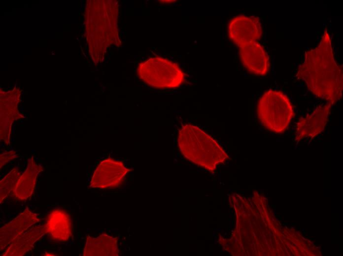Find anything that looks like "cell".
Returning a JSON list of instances; mask_svg holds the SVG:
<instances>
[{
  "label": "cell",
  "instance_id": "7",
  "mask_svg": "<svg viewBox=\"0 0 343 256\" xmlns=\"http://www.w3.org/2000/svg\"><path fill=\"white\" fill-rule=\"evenodd\" d=\"M228 33L230 39L238 46L257 41L262 33L260 21L254 16H236L228 24Z\"/></svg>",
  "mask_w": 343,
  "mask_h": 256
},
{
  "label": "cell",
  "instance_id": "5",
  "mask_svg": "<svg viewBox=\"0 0 343 256\" xmlns=\"http://www.w3.org/2000/svg\"><path fill=\"white\" fill-rule=\"evenodd\" d=\"M130 170L123 162L111 158L102 160L92 174L89 186L105 189L118 186Z\"/></svg>",
  "mask_w": 343,
  "mask_h": 256
},
{
  "label": "cell",
  "instance_id": "8",
  "mask_svg": "<svg viewBox=\"0 0 343 256\" xmlns=\"http://www.w3.org/2000/svg\"><path fill=\"white\" fill-rule=\"evenodd\" d=\"M240 59L244 66L251 72L264 75L268 72L270 63L263 47L257 41H252L238 46Z\"/></svg>",
  "mask_w": 343,
  "mask_h": 256
},
{
  "label": "cell",
  "instance_id": "18",
  "mask_svg": "<svg viewBox=\"0 0 343 256\" xmlns=\"http://www.w3.org/2000/svg\"><path fill=\"white\" fill-rule=\"evenodd\" d=\"M122 242H123V244H125V241H123Z\"/></svg>",
  "mask_w": 343,
  "mask_h": 256
},
{
  "label": "cell",
  "instance_id": "1",
  "mask_svg": "<svg viewBox=\"0 0 343 256\" xmlns=\"http://www.w3.org/2000/svg\"><path fill=\"white\" fill-rule=\"evenodd\" d=\"M343 67L336 61L330 35L325 29L318 45L305 52L296 77L316 97L332 105L342 97Z\"/></svg>",
  "mask_w": 343,
  "mask_h": 256
},
{
  "label": "cell",
  "instance_id": "11",
  "mask_svg": "<svg viewBox=\"0 0 343 256\" xmlns=\"http://www.w3.org/2000/svg\"><path fill=\"white\" fill-rule=\"evenodd\" d=\"M18 93L16 92L14 96H12L11 100H10V91L6 93L9 102L4 104L1 102L0 104V139L6 145L10 143L13 123L23 117L17 108V100H19L20 96Z\"/></svg>",
  "mask_w": 343,
  "mask_h": 256
},
{
  "label": "cell",
  "instance_id": "4",
  "mask_svg": "<svg viewBox=\"0 0 343 256\" xmlns=\"http://www.w3.org/2000/svg\"><path fill=\"white\" fill-rule=\"evenodd\" d=\"M139 78L150 87L159 89L175 88L184 81V74L175 63L160 57H151L138 64Z\"/></svg>",
  "mask_w": 343,
  "mask_h": 256
},
{
  "label": "cell",
  "instance_id": "2",
  "mask_svg": "<svg viewBox=\"0 0 343 256\" xmlns=\"http://www.w3.org/2000/svg\"><path fill=\"white\" fill-rule=\"evenodd\" d=\"M180 151L189 160L213 170L228 156L218 143L199 128L186 124L180 128L178 135Z\"/></svg>",
  "mask_w": 343,
  "mask_h": 256
},
{
  "label": "cell",
  "instance_id": "16",
  "mask_svg": "<svg viewBox=\"0 0 343 256\" xmlns=\"http://www.w3.org/2000/svg\"><path fill=\"white\" fill-rule=\"evenodd\" d=\"M18 155L15 150H9L3 152L0 156V169L11 161L17 159Z\"/></svg>",
  "mask_w": 343,
  "mask_h": 256
},
{
  "label": "cell",
  "instance_id": "12",
  "mask_svg": "<svg viewBox=\"0 0 343 256\" xmlns=\"http://www.w3.org/2000/svg\"><path fill=\"white\" fill-rule=\"evenodd\" d=\"M46 233L45 224L32 227L18 236L9 244L3 256H22L32 250L37 241Z\"/></svg>",
  "mask_w": 343,
  "mask_h": 256
},
{
  "label": "cell",
  "instance_id": "17",
  "mask_svg": "<svg viewBox=\"0 0 343 256\" xmlns=\"http://www.w3.org/2000/svg\"><path fill=\"white\" fill-rule=\"evenodd\" d=\"M44 256H56L55 253H51V252H45L44 255Z\"/></svg>",
  "mask_w": 343,
  "mask_h": 256
},
{
  "label": "cell",
  "instance_id": "13",
  "mask_svg": "<svg viewBox=\"0 0 343 256\" xmlns=\"http://www.w3.org/2000/svg\"><path fill=\"white\" fill-rule=\"evenodd\" d=\"M43 171V167L37 163L34 157L28 160L27 167L21 174L13 193L21 200H25L31 197L35 189L37 177Z\"/></svg>",
  "mask_w": 343,
  "mask_h": 256
},
{
  "label": "cell",
  "instance_id": "9",
  "mask_svg": "<svg viewBox=\"0 0 343 256\" xmlns=\"http://www.w3.org/2000/svg\"><path fill=\"white\" fill-rule=\"evenodd\" d=\"M40 221L37 214L27 207L16 217L0 227V250L9 245L16 238Z\"/></svg>",
  "mask_w": 343,
  "mask_h": 256
},
{
  "label": "cell",
  "instance_id": "15",
  "mask_svg": "<svg viewBox=\"0 0 343 256\" xmlns=\"http://www.w3.org/2000/svg\"><path fill=\"white\" fill-rule=\"evenodd\" d=\"M21 173L17 167L13 168L0 181V203L13 193Z\"/></svg>",
  "mask_w": 343,
  "mask_h": 256
},
{
  "label": "cell",
  "instance_id": "14",
  "mask_svg": "<svg viewBox=\"0 0 343 256\" xmlns=\"http://www.w3.org/2000/svg\"><path fill=\"white\" fill-rule=\"evenodd\" d=\"M116 238L106 234L97 237L88 236L84 246L82 256H115L117 255Z\"/></svg>",
  "mask_w": 343,
  "mask_h": 256
},
{
  "label": "cell",
  "instance_id": "6",
  "mask_svg": "<svg viewBox=\"0 0 343 256\" xmlns=\"http://www.w3.org/2000/svg\"><path fill=\"white\" fill-rule=\"evenodd\" d=\"M332 105L327 102L317 106L310 114L301 118L296 126L295 141L313 138L325 129Z\"/></svg>",
  "mask_w": 343,
  "mask_h": 256
},
{
  "label": "cell",
  "instance_id": "3",
  "mask_svg": "<svg viewBox=\"0 0 343 256\" xmlns=\"http://www.w3.org/2000/svg\"><path fill=\"white\" fill-rule=\"evenodd\" d=\"M258 118L269 130L283 133L288 128L295 113L287 96L282 92L269 90L260 98L257 107Z\"/></svg>",
  "mask_w": 343,
  "mask_h": 256
},
{
  "label": "cell",
  "instance_id": "10",
  "mask_svg": "<svg viewBox=\"0 0 343 256\" xmlns=\"http://www.w3.org/2000/svg\"><path fill=\"white\" fill-rule=\"evenodd\" d=\"M46 233L53 240L68 242L72 234V222L69 214L61 209H54L48 214L45 224Z\"/></svg>",
  "mask_w": 343,
  "mask_h": 256
}]
</instances>
